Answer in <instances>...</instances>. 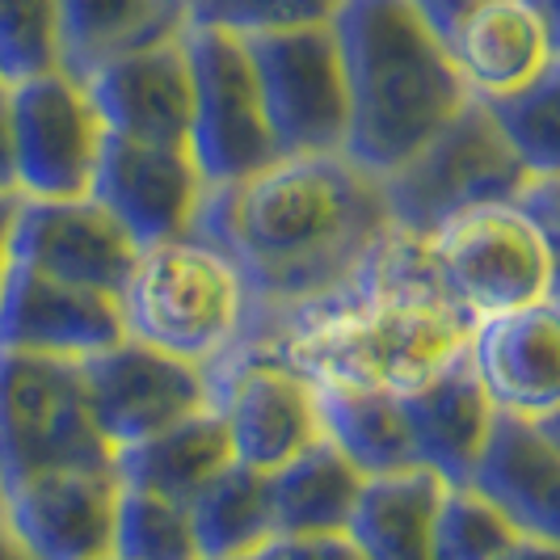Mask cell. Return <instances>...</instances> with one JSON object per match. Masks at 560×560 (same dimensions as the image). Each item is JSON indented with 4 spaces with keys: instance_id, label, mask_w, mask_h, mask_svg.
I'll return each mask as SVG.
<instances>
[{
    "instance_id": "obj_1",
    "label": "cell",
    "mask_w": 560,
    "mask_h": 560,
    "mask_svg": "<svg viewBox=\"0 0 560 560\" xmlns=\"http://www.w3.org/2000/svg\"><path fill=\"white\" fill-rule=\"evenodd\" d=\"M190 232L232 257L249 287L253 334L241 350H253L354 295L396 224L380 177L334 152L282 156L245 182L207 186Z\"/></svg>"
},
{
    "instance_id": "obj_2",
    "label": "cell",
    "mask_w": 560,
    "mask_h": 560,
    "mask_svg": "<svg viewBox=\"0 0 560 560\" xmlns=\"http://www.w3.org/2000/svg\"><path fill=\"white\" fill-rule=\"evenodd\" d=\"M346 63V156L384 177L472 102L443 34L413 0H346L334 18Z\"/></svg>"
},
{
    "instance_id": "obj_3",
    "label": "cell",
    "mask_w": 560,
    "mask_h": 560,
    "mask_svg": "<svg viewBox=\"0 0 560 560\" xmlns=\"http://www.w3.org/2000/svg\"><path fill=\"white\" fill-rule=\"evenodd\" d=\"M472 325L477 320L443 300L430 282L393 279L375 261L354 295L295 320L270 346L253 350L279 354L308 380L363 384L400 396L459 363L468 354Z\"/></svg>"
},
{
    "instance_id": "obj_4",
    "label": "cell",
    "mask_w": 560,
    "mask_h": 560,
    "mask_svg": "<svg viewBox=\"0 0 560 560\" xmlns=\"http://www.w3.org/2000/svg\"><path fill=\"white\" fill-rule=\"evenodd\" d=\"M122 325L152 350L215 366L249 341L253 300L232 257L186 232L140 249L122 291Z\"/></svg>"
},
{
    "instance_id": "obj_5",
    "label": "cell",
    "mask_w": 560,
    "mask_h": 560,
    "mask_svg": "<svg viewBox=\"0 0 560 560\" xmlns=\"http://www.w3.org/2000/svg\"><path fill=\"white\" fill-rule=\"evenodd\" d=\"M384 253L472 320L552 300V257L518 198L464 211L430 236L393 232Z\"/></svg>"
},
{
    "instance_id": "obj_6",
    "label": "cell",
    "mask_w": 560,
    "mask_h": 560,
    "mask_svg": "<svg viewBox=\"0 0 560 560\" xmlns=\"http://www.w3.org/2000/svg\"><path fill=\"white\" fill-rule=\"evenodd\" d=\"M72 468H114L84 366L0 350V493Z\"/></svg>"
},
{
    "instance_id": "obj_7",
    "label": "cell",
    "mask_w": 560,
    "mask_h": 560,
    "mask_svg": "<svg viewBox=\"0 0 560 560\" xmlns=\"http://www.w3.org/2000/svg\"><path fill=\"white\" fill-rule=\"evenodd\" d=\"M527 182L532 173L477 97L405 165L380 177L396 232L409 236H430L447 220L489 202H514Z\"/></svg>"
},
{
    "instance_id": "obj_8",
    "label": "cell",
    "mask_w": 560,
    "mask_h": 560,
    "mask_svg": "<svg viewBox=\"0 0 560 560\" xmlns=\"http://www.w3.org/2000/svg\"><path fill=\"white\" fill-rule=\"evenodd\" d=\"M186 56L195 72V127L190 156L207 186H232L279 161L275 131L266 118L261 84L245 34L211 22H190Z\"/></svg>"
},
{
    "instance_id": "obj_9",
    "label": "cell",
    "mask_w": 560,
    "mask_h": 560,
    "mask_svg": "<svg viewBox=\"0 0 560 560\" xmlns=\"http://www.w3.org/2000/svg\"><path fill=\"white\" fill-rule=\"evenodd\" d=\"M245 43L257 68L279 161L346 152L350 93H346V63L334 22L249 34Z\"/></svg>"
},
{
    "instance_id": "obj_10",
    "label": "cell",
    "mask_w": 560,
    "mask_h": 560,
    "mask_svg": "<svg viewBox=\"0 0 560 560\" xmlns=\"http://www.w3.org/2000/svg\"><path fill=\"white\" fill-rule=\"evenodd\" d=\"M211 409L224 418L232 459L275 472L300 451L320 443L316 384L304 371L282 363L270 350H241L224 363L207 366Z\"/></svg>"
},
{
    "instance_id": "obj_11",
    "label": "cell",
    "mask_w": 560,
    "mask_h": 560,
    "mask_svg": "<svg viewBox=\"0 0 560 560\" xmlns=\"http://www.w3.org/2000/svg\"><path fill=\"white\" fill-rule=\"evenodd\" d=\"M18 198H84L106 148V122L84 81L63 68L9 84Z\"/></svg>"
},
{
    "instance_id": "obj_12",
    "label": "cell",
    "mask_w": 560,
    "mask_h": 560,
    "mask_svg": "<svg viewBox=\"0 0 560 560\" xmlns=\"http://www.w3.org/2000/svg\"><path fill=\"white\" fill-rule=\"evenodd\" d=\"M81 366L93 421L114 451L143 443L168 425L211 409L207 366L173 359L136 337H122L118 346L84 359Z\"/></svg>"
},
{
    "instance_id": "obj_13",
    "label": "cell",
    "mask_w": 560,
    "mask_h": 560,
    "mask_svg": "<svg viewBox=\"0 0 560 560\" xmlns=\"http://www.w3.org/2000/svg\"><path fill=\"white\" fill-rule=\"evenodd\" d=\"M13 261L59 282H77L118 295L136 275L140 245L93 195L84 198H18Z\"/></svg>"
},
{
    "instance_id": "obj_14",
    "label": "cell",
    "mask_w": 560,
    "mask_h": 560,
    "mask_svg": "<svg viewBox=\"0 0 560 560\" xmlns=\"http://www.w3.org/2000/svg\"><path fill=\"white\" fill-rule=\"evenodd\" d=\"M127 337L122 300L47 279L22 261H9L0 287V350L84 363Z\"/></svg>"
},
{
    "instance_id": "obj_15",
    "label": "cell",
    "mask_w": 560,
    "mask_h": 560,
    "mask_svg": "<svg viewBox=\"0 0 560 560\" xmlns=\"http://www.w3.org/2000/svg\"><path fill=\"white\" fill-rule=\"evenodd\" d=\"M89 195L136 236L140 249H148L173 236H186L195 228L207 182L198 173L190 148L106 136Z\"/></svg>"
},
{
    "instance_id": "obj_16",
    "label": "cell",
    "mask_w": 560,
    "mask_h": 560,
    "mask_svg": "<svg viewBox=\"0 0 560 560\" xmlns=\"http://www.w3.org/2000/svg\"><path fill=\"white\" fill-rule=\"evenodd\" d=\"M89 97L106 122V136L136 143L190 148L195 127V72L182 38H165L102 63L89 81Z\"/></svg>"
},
{
    "instance_id": "obj_17",
    "label": "cell",
    "mask_w": 560,
    "mask_h": 560,
    "mask_svg": "<svg viewBox=\"0 0 560 560\" xmlns=\"http://www.w3.org/2000/svg\"><path fill=\"white\" fill-rule=\"evenodd\" d=\"M118 493L114 468L47 472L9 489L0 518L34 560H102L114 552Z\"/></svg>"
},
{
    "instance_id": "obj_18",
    "label": "cell",
    "mask_w": 560,
    "mask_h": 560,
    "mask_svg": "<svg viewBox=\"0 0 560 560\" xmlns=\"http://www.w3.org/2000/svg\"><path fill=\"white\" fill-rule=\"evenodd\" d=\"M468 363L498 413L552 421L560 413V300L477 320Z\"/></svg>"
},
{
    "instance_id": "obj_19",
    "label": "cell",
    "mask_w": 560,
    "mask_h": 560,
    "mask_svg": "<svg viewBox=\"0 0 560 560\" xmlns=\"http://www.w3.org/2000/svg\"><path fill=\"white\" fill-rule=\"evenodd\" d=\"M400 405L413 430L418 468L434 472L443 485H472V472L502 413L493 409L468 354L418 388L400 393Z\"/></svg>"
},
{
    "instance_id": "obj_20",
    "label": "cell",
    "mask_w": 560,
    "mask_h": 560,
    "mask_svg": "<svg viewBox=\"0 0 560 560\" xmlns=\"http://www.w3.org/2000/svg\"><path fill=\"white\" fill-rule=\"evenodd\" d=\"M477 102H498L532 84L552 59V38L527 0H485L443 34Z\"/></svg>"
},
{
    "instance_id": "obj_21",
    "label": "cell",
    "mask_w": 560,
    "mask_h": 560,
    "mask_svg": "<svg viewBox=\"0 0 560 560\" xmlns=\"http://www.w3.org/2000/svg\"><path fill=\"white\" fill-rule=\"evenodd\" d=\"M472 485L523 535L560 544V443L544 425L502 413Z\"/></svg>"
},
{
    "instance_id": "obj_22",
    "label": "cell",
    "mask_w": 560,
    "mask_h": 560,
    "mask_svg": "<svg viewBox=\"0 0 560 560\" xmlns=\"http://www.w3.org/2000/svg\"><path fill=\"white\" fill-rule=\"evenodd\" d=\"M195 13L182 0H59L63 72L89 81L102 63L182 38Z\"/></svg>"
},
{
    "instance_id": "obj_23",
    "label": "cell",
    "mask_w": 560,
    "mask_h": 560,
    "mask_svg": "<svg viewBox=\"0 0 560 560\" xmlns=\"http://www.w3.org/2000/svg\"><path fill=\"white\" fill-rule=\"evenodd\" d=\"M312 384H316L320 434L366 480L418 468L413 430L400 396L384 388H363V384H337V380H312Z\"/></svg>"
},
{
    "instance_id": "obj_24",
    "label": "cell",
    "mask_w": 560,
    "mask_h": 560,
    "mask_svg": "<svg viewBox=\"0 0 560 560\" xmlns=\"http://www.w3.org/2000/svg\"><path fill=\"white\" fill-rule=\"evenodd\" d=\"M270 477V514H275V539H312V535H346L366 477L320 439Z\"/></svg>"
},
{
    "instance_id": "obj_25",
    "label": "cell",
    "mask_w": 560,
    "mask_h": 560,
    "mask_svg": "<svg viewBox=\"0 0 560 560\" xmlns=\"http://www.w3.org/2000/svg\"><path fill=\"white\" fill-rule=\"evenodd\" d=\"M232 464V439L215 409L177 421L161 434L114 451V477L136 489H152L190 505L198 489Z\"/></svg>"
},
{
    "instance_id": "obj_26",
    "label": "cell",
    "mask_w": 560,
    "mask_h": 560,
    "mask_svg": "<svg viewBox=\"0 0 560 560\" xmlns=\"http://www.w3.org/2000/svg\"><path fill=\"white\" fill-rule=\"evenodd\" d=\"M443 480L425 468L371 477L346 535L366 560H434V510Z\"/></svg>"
},
{
    "instance_id": "obj_27",
    "label": "cell",
    "mask_w": 560,
    "mask_h": 560,
    "mask_svg": "<svg viewBox=\"0 0 560 560\" xmlns=\"http://www.w3.org/2000/svg\"><path fill=\"white\" fill-rule=\"evenodd\" d=\"M190 527L202 560H245L261 552L275 539L270 477L232 459L190 498Z\"/></svg>"
},
{
    "instance_id": "obj_28",
    "label": "cell",
    "mask_w": 560,
    "mask_h": 560,
    "mask_svg": "<svg viewBox=\"0 0 560 560\" xmlns=\"http://www.w3.org/2000/svg\"><path fill=\"white\" fill-rule=\"evenodd\" d=\"M485 106L532 177H560V56L532 84Z\"/></svg>"
},
{
    "instance_id": "obj_29",
    "label": "cell",
    "mask_w": 560,
    "mask_h": 560,
    "mask_svg": "<svg viewBox=\"0 0 560 560\" xmlns=\"http://www.w3.org/2000/svg\"><path fill=\"white\" fill-rule=\"evenodd\" d=\"M114 557L122 560H202L190 527V505L122 485L114 514Z\"/></svg>"
},
{
    "instance_id": "obj_30",
    "label": "cell",
    "mask_w": 560,
    "mask_h": 560,
    "mask_svg": "<svg viewBox=\"0 0 560 560\" xmlns=\"http://www.w3.org/2000/svg\"><path fill=\"white\" fill-rule=\"evenodd\" d=\"M518 527L505 518L477 485H447L434 510V560H498L518 539Z\"/></svg>"
},
{
    "instance_id": "obj_31",
    "label": "cell",
    "mask_w": 560,
    "mask_h": 560,
    "mask_svg": "<svg viewBox=\"0 0 560 560\" xmlns=\"http://www.w3.org/2000/svg\"><path fill=\"white\" fill-rule=\"evenodd\" d=\"M63 68L59 0H0V81L18 84Z\"/></svg>"
},
{
    "instance_id": "obj_32",
    "label": "cell",
    "mask_w": 560,
    "mask_h": 560,
    "mask_svg": "<svg viewBox=\"0 0 560 560\" xmlns=\"http://www.w3.org/2000/svg\"><path fill=\"white\" fill-rule=\"evenodd\" d=\"M346 0H207L195 22H211L232 34H275V30L325 26Z\"/></svg>"
},
{
    "instance_id": "obj_33",
    "label": "cell",
    "mask_w": 560,
    "mask_h": 560,
    "mask_svg": "<svg viewBox=\"0 0 560 560\" xmlns=\"http://www.w3.org/2000/svg\"><path fill=\"white\" fill-rule=\"evenodd\" d=\"M518 207L544 232V245L552 257V300H560V177H532L518 195Z\"/></svg>"
},
{
    "instance_id": "obj_34",
    "label": "cell",
    "mask_w": 560,
    "mask_h": 560,
    "mask_svg": "<svg viewBox=\"0 0 560 560\" xmlns=\"http://www.w3.org/2000/svg\"><path fill=\"white\" fill-rule=\"evenodd\" d=\"M0 198H18V148H13L9 84H0Z\"/></svg>"
},
{
    "instance_id": "obj_35",
    "label": "cell",
    "mask_w": 560,
    "mask_h": 560,
    "mask_svg": "<svg viewBox=\"0 0 560 560\" xmlns=\"http://www.w3.org/2000/svg\"><path fill=\"white\" fill-rule=\"evenodd\" d=\"M421 13H425V22L439 30V34H447L468 9H477V4H485V0H413Z\"/></svg>"
},
{
    "instance_id": "obj_36",
    "label": "cell",
    "mask_w": 560,
    "mask_h": 560,
    "mask_svg": "<svg viewBox=\"0 0 560 560\" xmlns=\"http://www.w3.org/2000/svg\"><path fill=\"white\" fill-rule=\"evenodd\" d=\"M498 560H560V544L539 539V535H518Z\"/></svg>"
},
{
    "instance_id": "obj_37",
    "label": "cell",
    "mask_w": 560,
    "mask_h": 560,
    "mask_svg": "<svg viewBox=\"0 0 560 560\" xmlns=\"http://www.w3.org/2000/svg\"><path fill=\"white\" fill-rule=\"evenodd\" d=\"M13 215H18V198H0V287H4V275H9V236H13Z\"/></svg>"
},
{
    "instance_id": "obj_38",
    "label": "cell",
    "mask_w": 560,
    "mask_h": 560,
    "mask_svg": "<svg viewBox=\"0 0 560 560\" xmlns=\"http://www.w3.org/2000/svg\"><path fill=\"white\" fill-rule=\"evenodd\" d=\"M535 9V18L544 22V30H548V38H552V51L560 56V0H527Z\"/></svg>"
},
{
    "instance_id": "obj_39",
    "label": "cell",
    "mask_w": 560,
    "mask_h": 560,
    "mask_svg": "<svg viewBox=\"0 0 560 560\" xmlns=\"http://www.w3.org/2000/svg\"><path fill=\"white\" fill-rule=\"evenodd\" d=\"M0 560H34L26 548H22V539L9 532V523H4V518H0Z\"/></svg>"
},
{
    "instance_id": "obj_40",
    "label": "cell",
    "mask_w": 560,
    "mask_h": 560,
    "mask_svg": "<svg viewBox=\"0 0 560 560\" xmlns=\"http://www.w3.org/2000/svg\"><path fill=\"white\" fill-rule=\"evenodd\" d=\"M245 560H291V552H287V544H282V539H270L261 552H253V557H245Z\"/></svg>"
},
{
    "instance_id": "obj_41",
    "label": "cell",
    "mask_w": 560,
    "mask_h": 560,
    "mask_svg": "<svg viewBox=\"0 0 560 560\" xmlns=\"http://www.w3.org/2000/svg\"><path fill=\"white\" fill-rule=\"evenodd\" d=\"M535 425H544V430H548V434H552V439L560 443V413L552 421H535Z\"/></svg>"
},
{
    "instance_id": "obj_42",
    "label": "cell",
    "mask_w": 560,
    "mask_h": 560,
    "mask_svg": "<svg viewBox=\"0 0 560 560\" xmlns=\"http://www.w3.org/2000/svg\"><path fill=\"white\" fill-rule=\"evenodd\" d=\"M182 4H186V9H190V13H198V9H202V4H207V0H182Z\"/></svg>"
},
{
    "instance_id": "obj_43",
    "label": "cell",
    "mask_w": 560,
    "mask_h": 560,
    "mask_svg": "<svg viewBox=\"0 0 560 560\" xmlns=\"http://www.w3.org/2000/svg\"><path fill=\"white\" fill-rule=\"evenodd\" d=\"M102 560H122V557H114V552H110V557H102Z\"/></svg>"
},
{
    "instance_id": "obj_44",
    "label": "cell",
    "mask_w": 560,
    "mask_h": 560,
    "mask_svg": "<svg viewBox=\"0 0 560 560\" xmlns=\"http://www.w3.org/2000/svg\"><path fill=\"white\" fill-rule=\"evenodd\" d=\"M0 510H4V493H0Z\"/></svg>"
},
{
    "instance_id": "obj_45",
    "label": "cell",
    "mask_w": 560,
    "mask_h": 560,
    "mask_svg": "<svg viewBox=\"0 0 560 560\" xmlns=\"http://www.w3.org/2000/svg\"><path fill=\"white\" fill-rule=\"evenodd\" d=\"M0 84H4V81H0Z\"/></svg>"
}]
</instances>
